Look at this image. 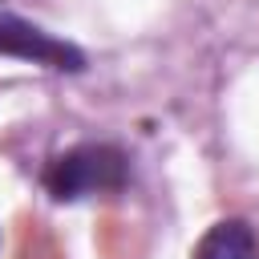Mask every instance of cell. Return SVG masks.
Wrapping results in <instances>:
<instances>
[{
  "label": "cell",
  "mask_w": 259,
  "mask_h": 259,
  "mask_svg": "<svg viewBox=\"0 0 259 259\" xmlns=\"http://www.w3.org/2000/svg\"><path fill=\"white\" fill-rule=\"evenodd\" d=\"M49 198L57 202H81L93 194H113L130 182V158L109 142H81L57 154L40 174Z\"/></svg>",
  "instance_id": "cell-1"
},
{
  "label": "cell",
  "mask_w": 259,
  "mask_h": 259,
  "mask_svg": "<svg viewBox=\"0 0 259 259\" xmlns=\"http://www.w3.org/2000/svg\"><path fill=\"white\" fill-rule=\"evenodd\" d=\"M0 53L16 57V61L45 65V69H61V73H81L85 69V53L73 40L53 36L40 24H32V20H24L8 8H0Z\"/></svg>",
  "instance_id": "cell-2"
},
{
  "label": "cell",
  "mask_w": 259,
  "mask_h": 259,
  "mask_svg": "<svg viewBox=\"0 0 259 259\" xmlns=\"http://www.w3.org/2000/svg\"><path fill=\"white\" fill-rule=\"evenodd\" d=\"M194 259H259V235L243 219H223L198 239Z\"/></svg>",
  "instance_id": "cell-3"
}]
</instances>
